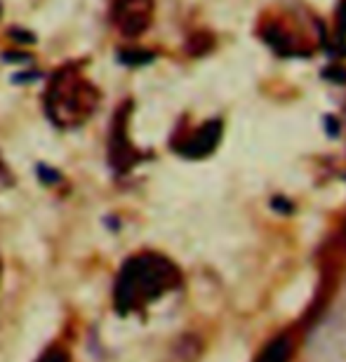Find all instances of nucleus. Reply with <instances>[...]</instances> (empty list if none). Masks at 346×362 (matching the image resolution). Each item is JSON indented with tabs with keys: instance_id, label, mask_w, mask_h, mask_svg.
I'll use <instances>...</instances> for the list:
<instances>
[{
	"instance_id": "obj_6",
	"label": "nucleus",
	"mask_w": 346,
	"mask_h": 362,
	"mask_svg": "<svg viewBox=\"0 0 346 362\" xmlns=\"http://www.w3.org/2000/svg\"><path fill=\"white\" fill-rule=\"evenodd\" d=\"M38 362H71V356L64 349H59V346H52V349H47L42 353Z\"/></svg>"
},
{
	"instance_id": "obj_2",
	"label": "nucleus",
	"mask_w": 346,
	"mask_h": 362,
	"mask_svg": "<svg viewBox=\"0 0 346 362\" xmlns=\"http://www.w3.org/2000/svg\"><path fill=\"white\" fill-rule=\"evenodd\" d=\"M97 104H99V92L74 66L59 71L52 78L45 97L50 118L62 127L81 125V122L90 118Z\"/></svg>"
},
{
	"instance_id": "obj_9",
	"label": "nucleus",
	"mask_w": 346,
	"mask_h": 362,
	"mask_svg": "<svg viewBox=\"0 0 346 362\" xmlns=\"http://www.w3.org/2000/svg\"><path fill=\"white\" fill-rule=\"evenodd\" d=\"M0 275H3V264H0Z\"/></svg>"
},
{
	"instance_id": "obj_4",
	"label": "nucleus",
	"mask_w": 346,
	"mask_h": 362,
	"mask_svg": "<svg viewBox=\"0 0 346 362\" xmlns=\"http://www.w3.org/2000/svg\"><path fill=\"white\" fill-rule=\"evenodd\" d=\"M219 132H221L219 122H210V125H205L203 129H200V132L193 134V139L189 144H184V146L179 148V151L186 153V156H191V158H200V156L210 153V151L217 146Z\"/></svg>"
},
{
	"instance_id": "obj_1",
	"label": "nucleus",
	"mask_w": 346,
	"mask_h": 362,
	"mask_svg": "<svg viewBox=\"0 0 346 362\" xmlns=\"http://www.w3.org/2000/svg\"><path fill=\"white\" fill-rule=\"evenodd\" d=\"M179 285L182 273L168 257L142 252L122 264L113 287V306L120 315L139 313Z\"/></svg>"
},
{
	"instance_id": "obj_7",
	"label": "nucleus",
	"mask_w": 346,
	"mask_h": 362,
	"mask_svg": "<svg viewBox=\"0 0 346 362\" xmlns=\"http://www.w3.org/2000/svg\"><path fill=\"white\" fill-rule=\"evenodd\" d=\"M10 181H12L10 170H7V168H5V163L0 160V191H5V188L10 186Z\"/></svg>"
},
{
	"instance_id": "obj_8",
	"label": "nucleus",
	"mask_w": 346,
	"mask_h": 362,
	"mask_svg": "<svg viewBox=\"0 0 346 362\" xmlns=\"http://www.w3.org/2000/svg\"><path fill=\"white\" fill-rule=\"evenodd\" d=\"M340 21H342V26L346 28V0H344L342 7H340Z\"/></svg>"
},
{
	"instance_id": "obj_5",
	"label": "nucleus",
	"mask_w": 346,
	"mask_h": 362,
	"mask_svg": "<svg viewBox=\"0 0 346 362\" xmlns=\"http://www.w3.org/2000/svg\"><path fill=\"white\" fill-rule=\"evenodd\" d=\"M292 360V341L290 337H276L264 346L255 362H290Z\"/></svg>"
},
{
	"instance_id": "obj_3",
	"label": "nucleus",
	"mask_w": 346,
	"mask_h": 362,
	"mask_svg": "<svg viewBox=\"0 0 346 362\" xmlns=\"http://www.w3.org/2000/svg\"><path fill=\"white\" fill-rule=\"evenodd\" d=\"M118 26L125 33H139L146 28L151 17V0H115L113 7Z\"/></svg>"
}]
</instances>
